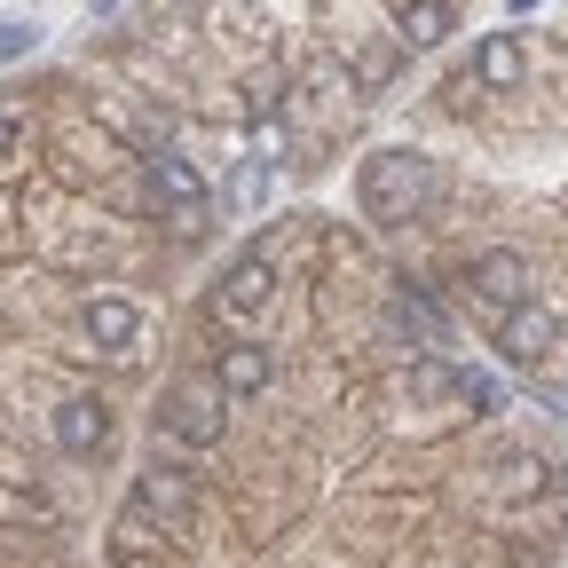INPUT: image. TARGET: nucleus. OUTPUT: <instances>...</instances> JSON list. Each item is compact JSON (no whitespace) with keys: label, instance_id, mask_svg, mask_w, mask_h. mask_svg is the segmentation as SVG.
Listing matches in <instances>:
<instances>
[{"label":"nucleus","instance_id":"f257e3e1","mask_svg":"<svg viewBox=\"0 0 568 568\" xmlns=\"http://www.w3.org/2000/svg\"><path fill=\"white\" fill-rule=\"evenodd\" d=\"M364 213L372 222H410V213L435 197V159H418V151H379L364 159Z\"/></svg>","mask_w":568,"mask_h":568},{"label":"nucleus","instance_id":"f03ea898","mask_svg":"<svg viewBox=\"0 0 568 568\" xmlns=\"http://www.w3.org/2000/svg\"><path fill=\"white\" fill-rule=\"evenodd\" d=\"M474 293H481L489 308H521V293H529V261H521L514 245L481 253V261H474Z\"/></svg>","mask_w":568,"mask_h":568},{"label":"nucleus","instance_id":"7ed1b4c3","mask_svg":"<svg viewBox=\"0 0 568 568\" xmlns=\"http://www.w3.org/2000/svg\"><path fill=\"white\" fill-rule=\"evenodd\" d=\"M268 293H276V268H268V253H245V261L222 276V308H230V316L268 308Z\"/></svg>","mask_w":568,"mask_h":568},{"label":"nucleus","instance_id":"20e7f679","mask_svg":"<svg viewBox=\"0 0 568 568\" xmlns=\"http://www.w3.org/2000/svg\"><path fill=\"white\" fill-rule=\"evenodd\" d=\"M134 332H142V308H134V301H119V293H95V301H88V339H95V347L126 355Z\"/></svg>","mask_w":568,"mask_h":568},{"label":"nucleus","instance_id":"39448f33","mask_svg":"<svg viewBox=\"0 0 568 568\" xmlns=\"http://www.w3.org/2000/svg\"><path fill=\"white\" fill-rule=\"evenodd\" d=\"M166 426H174V435L182 443H222V410H213V395L205 387H174V403H166Z\"/></svg>","mask_w":568,"mask_h":568},{"label":"nucleus","instance_id":"423d86ee","mask_svg":"<svg viewBox=\"0 0 568 568\" xmlns=\"http://www.w3.org/2000/svg\"><path fill=\"white\" fill-rule=\"evenodd\" d=\"M268 379H276L268 347H222V364H213V387H222V395H261Z\"/></svg>","mask_w":568,"mask_h":568},{"label":"nucleus","instance_id":"0eeeda50","mask_svg":"<svg viewBox=\"0 0 568 568\" xmlns=\"http://www.w3.org/2000/svg\"><path fill=\"white\" fill-rule=\"evenodd\" d=\"M151 182L166 190V205L182 213V222H205V182H197V166H190V159L159 151V159H151Z\"/></svg>","mask_w":568,"mask_h":568},{"label":"nucleus","instance_id":"6e6552de","mask_svg":"<svg viewBox=\"0 0 568 568\" xmlns=\"http://www.w3.org/2000/svg\"><path fill=\"white\" fill-rule=\"evenodd\" d=\"M111 435V418H103V403H88V395H71L63 410H55V443L71 450V458H88L95 443Z\"/></svg>","mask_w":568,"mask_h":568},{"label":"nucleus","instance_id":"1a4fd4ad","mask_svg":"<svg viewBox=\"0 0 568 568\" xmlns=\"http://www.w3.org/2000/svg\"><path fill=\"white\" fill-rule=\"evenodd\" d=\"M134 514H159L166 529H182L190 521V481L182 474H142L134 481Z\"/></svg>","mask_w":568,"mask_h":568},{"label":"nucleus","instance_id":"9d476101","mask_svg":"<svg viewBox=\"0 0 568 568\" xmlns=\"http://www.w3.org/2000/svg\"><path fill=\"white\" fill-rule=\"evenodd\" d=\"M552 316L545 308H514L506 316V355H514V364H545V355H552Z\"/></svg>","mask_w":568,"mask_h":568},{"label":"nucleus","instance_id":"9b49d317","mask_svg":"<svg viewBox=\"0 0 568 568\" xmlns=\"http://www.w3.org/2000/svg\"><path fill=\"white\" fill-rule=\"evenodd\" d=\"M474 80H481V88H514V80H521V40H514V32H489V40L474 48Z\"/></svg>","mask_w":568,"mask_h":568},{"label":"nucleus","instance_id":"f8f14e48","mask_svg":"<svg viewBox=\"0 0 568 568\" xmlns=\"http://www.w3.org/2000/svg\"><path fill=\"white\" fill-rule=\"evenodd\" d=\"M450 0H410V9H403V40L410 48H435V40H450Z\"/></svg>","mask_w":568,"mask_h":568},{"label":"nucleus","instance_id":"ddd939ff","mask_svg":"<svg viewBox=\"0 0 568 568\" xmlns=\"http://www.w3.org/2000/svg\"><path fill=\"white\" fill-rule=\"evenodd\" d=\"M450 395H458V403H474V410H497V403H506V387H497L489 372H474V364H466V372H450Z\"/></svg>","mask_w":568,"mask_h":568},{"label":"nucleus","instance_id":"4468645a","mask_svg":"<svg viewBox=\"0 0 568 568\" xmlns=\"http://www.w3.org/2000/svg\"><path fill=\"white\" fill-rule=\"evenodd\" d=\"M40 48V24H24V17H9V24H0V63H24Z\"/></svg>","mask_w":568,"mask_h":568},{"label":"nucleus","instance_id":"2eb2a0df","mask_svg":"<svg viewBox=\"0 0 568 568\" xmlns=\"http://www.w3.org/2000/svg\"><path fill=\"white\" fill-rule=\"evenodd\" d=\"M410 387H418L426 403H443V395H450V364H410Z\"/></svg>","mask_w":568,"mask_h":568},{"label":"nucleus","instance_id":"dca6fc26","mask_svg":"<svg viewBox=\"0 0 568 568\" xmlns=\"http://www.w3.org/2000/svg\"><path fill=\"white\" fill-rule=\"evenodd\" d=\"M9 142H17V111H9V103H0V151H9Z\"/></svg>","mask_w":568,"mask_h":568},{"label":"nucleus","instance_id":"f3484780","mask_svg":"<svg viewBox=\"0 0 568 568\" xmlns=\"http://www.w3.org/2000/svg\"><path fill=\"white\" fill-rule=\"evenodd\" d=\"M514 9H529V0H514Z\"/></svg>","mask_w":568,"mask_h":568},{"label":"nucleus","instance_id":"a211bd4d","mask_svg":"<svg viewBox=\"0 0 568 568\" xmlns=\"http://www.w3.org/2000/svg\"><path fill=\"white\" fill-rule=\"evenodd\" d=\"M119 568H134V560H119Z\"/></svg>","mask_w":568,"mask_h":568}]
</instances>
